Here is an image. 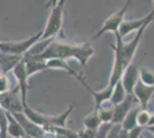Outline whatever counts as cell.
Instances as JSON below:
<instances>
[{
  "label": "cell",
  "mask_w": 154,
  "mask_h": 138,
  "mask_svg": "<svg viewBox=\"0 0 154 138\" xmlns=\"http://www.w3.org/2000/svg\"><path fill=\"white\" fill-rule=\"evenodd\" d=\"M97 130H92V129H88V128H83L81 130L77 131L78 138H94L96 137Z\"/></svg>",
  "instance_id": "obj_31"
},
{
  "label": "cell",
  "mask_w": 154,
  "mask_h": 138,
  "mask_svg": "<svg viewBox=\"0 0 154 138\" xmlns=\"http://www.w3.org/2000/svg\"><path fill=\"white\" fill-rule=\"evenodd\" d=\"M8 91H11L8 76H7L6 74H4V72H0V94L6 93Z\"/></svg>",
  "instance_id": "obj_29"
},
{
  "label": "cell",
  "mask_w": 154,
  "mask_h": 138,
  "mask_svg": "<svg viewBox=\"0 0 154 138\" xmlns=\"http://www.w3.org/2000/svg\"><path fill=\"white\" fill-rule=\"evenodd\" d=\"M153 98H154V94H153Z\"/></svg>",
  "instance_id": "obj_39"
},
{
  "label": "cell",
  "mask_w": 154,
  "mask_h": 138,
  "mask_svg": "<svg viewBox=\"0 0 154 138\" xmlns=\"http://www.w3.org/2000/svg\"><path fill=\"white\" fill-rule=\"evenodd\" d=\"M13 115L20 122V124L22 125V128H23V130L26 132V135H28V136H31V137H33V138H40L45 133L44 129H43L42 127H39V125H37L36 123H33L32 121H30V120L24 115L23 112L16 113V114H13Z\"/></svg>",
  "instance_id": "obj_15"
},
{
  "label": "cell",
  "mask_w": 154,
  "mask_h": 138,
  "mask_svg": "<svg viewBox=\"0 0 154 138\" xmlns=\"http://www.w3.org/2000/svg\"><path fill=\"white\" fill-rule=\"evenodd\" d=\"M0 137H1V129H0Z\"/></svg>",
  "instance_id": "obj_37"
},
{
  "label": "cell",
  "mask_w": 154,
  "mask_h": 138,
  "mask_svg": "<svg viewBox=\"0 0 154 138\" xmlns=\"http://www.w3.org/2000/svg\"><path fill=\"white\" fill-rule=\"evenodd\" d=\"M140 109V106H137V107H134L130 112L127 114V116L124 118L123 122L121 123L122 124V128L125 129V130H132L134 128L137 127V114Z\"/></svg>",
  "instance_id": "obj_22"
},
{
  "label": "cell",
  "mask_w": 154,
  "mask_h": 138,
  "mask_svg": "<svg viewBox=\"0 0 154 138\" xmlns=\"http://www.w3.org/2000/svg\"><path fill=\"white\" fill-rule=\"evenodd\" d=\"M22 58L23 57L0 51V72H4L7 75L11 70L13 72V69L17 66V63L22 60Z\"/></svg>",
  "instance_id": "obj_17"
},
{
  "label": "cell",
  "mask_w": 154,
  "mask_h": 138,
  "mask_svg": "<svg viewBox=\"0 0 154 138\" xmlns=\"http://www.w3.org/2000/svg\"><path fill=\"white\" fill-rule=\"evenodd\" d=\"M121 130H122V124L121 123H113L110 129H109L107 138H119Z\"/></svg>",
  "instance_id": "obj_30"
},
{
  "label": "cell",
  "mask_w": 154,
  "mask_h": 138,
  "mask_svg": "<svg viewBox=\"0 0 154 138\" xmlns=\"http://www.w3.org/2000/svg\"><path fill=\"white\" fill-rule=\"evenodd\" d=\"M131 4H132V0H127V2L123 5L122 8H120L117 12L113 13L109 17H107L106 20L103 21L101 28L92 37V39H97L99 37H101L103 35H105L106 32H119V29L122 24V22L124 21V15H125V13H127V11H128V8L130 7Z\"/></svg>",
  "instance_id": "obj_4"
},
{
  "label": "cell",
  "mask_w": 154,
  "mask_h": 138,
  "mask_svg": "<svg viewBox=\"0 0 154 138\" xmlns=\"http://www.w3.org/2000/svg\"><path fill=\"white\" fill-rule=\"evenodd\" d=\"M128 93L125 91L124 86H123L122 82L120 81L117 84L113 86V92H112V97H110V101L113 105H117L120 103H122L124 99L127 98Z\"/></svg>",
  "instance_id": "obj_23"
},
{
  "label": "cell",
  "mask_w": 154,
  "mask_h": 138,
  "mask_svg": "<svg viewBox=\"0 0 154 138\" xmlns=\"http://www.w3.org/2000/svg\"><path fill=\"white\" fill-rule=\"evenodd\" d=\"M101 120L99 118V114L97 111H93V112L86 115L85 118H83V127L84 128H88V129H92V130H97L100 125H101Z\"/></svg>",
  "instance_id": "obj_24"
},
{
  "label": "cell",
  "mask_w": 154,
  "mask_h": 138,
  "mask_svg": "<svg viewBox=\"0 0 154 138\" xmlns=\"http://www.w3.org/2000/svg\"><path fill=\"white\" fill-rule=\"evenodd\" d=\"M22 60L26 65V70L29 77H31L32 75H35L37 72L48 69L45 60H43L40 57H37V55H32L29 52H26L23 55Z\"/></svg>",
  "instance_id": "obj_12"
},
{
  "label": "cell",
  "mask_w": 154,
  "mask_h": 138,
  "mask_svg": "<svg viewBox=\"0 0 154 138\" xmlns=\"http://www.w3.org/2000/svg\"><path fill=\"white\" fill-rule=\"evenodd\" d=\"M153 94L154 86L145 85L140 81L137 82V84L134 87V92H132V96L139 103L140 108H147V104L149 103V100L153 98Z\"/></svg>",
  "instance_id": "obj_13"
},
{
  "label": "cell",
  "mask_w": 154,
  "mask_h": 138,
  "mask_svg": "<svg viewBox=\"0 0 154 138\" xmlns=\"http://www.w3.org/2000/svg\"><path fill=\"white\" fill-rule=\"evenodd\" d=\"M129 136H130V131H128V130H125V129H123L120 131V136H119V138H129Z\"/></svg>",
  "instance_id": "obj_33"
},
{
  "label": "cell",
  "mask_w": 154,
  "mask_h": 138,
  "mask_svg": "<svg viewBox=\"0 0 154 138\" xmlns=\"http://www.w3.org/2000/svg\"><path fill=\"white\" fill-rule=\"evenodd\" d=\"M136 104V98L132 94H128L127 98L122 103L114 105V116H113V123H122L124 118L134 107Z\"/></svg>",
  "instance_id": "obj_14"
},
{
  "label": "cell",
  "mask_w": 154,
  "mask_h": 138,
  "mask_svg": "<svg viewBox=\"0 0 154 138\" xmlns=\"http://www.w3.org/2000/svg\"><path fill=\"white\" fill-rule=\"evenodd\" d=\"M140 61L141 58L137 60H132L128 66L125 67V69L123 72L121 82H122L123 86H124L128 94H132L134 87L137 84V82L139 81V63H140Z\"/></svg>",
  "instance_id": "obj_6"
},
{
  "label": "cell",
  "mask_w": 154,
  "mask_h": 138,
  "mask_svg": "<svg viewBox=\"0 0 154 138\" xmlns=\"http://www.w3.org/2000/svg\"><path fill=\"white\" fill-rule=\"evenodd\" d=\"M99 114V118L103 123H113V116H114V105L112 101H106L103 103V106L97 111Z\"/></svg>",
  "instance_id": "obj_21"
},
{
  "label": "cell",
  "mask_w": 154,
  "mask_h": 138,
  "mask_svg": "<svg viewBox=\"0 0 154 138\" xmlns=\"http://www.w3.org/2000/svg\"><path fill=\"white\" fill-rule=\"evenodd\" d=\"M149 125H154V113L152 114V118H151V122H149ZM148 125V127H149Z\"/></svg>",
  "instance_id": "obj_36"
},
{
  "label": "cell",
  "mask_w": 154,
  "mask_h": 138,
  "mask_svg": "<svg viewBox=\"0 0 154 138\" xmlns=\"http://www.w3.org/2000/svg\"><path fill=\"white\" fill-rule=\"evenodd\" d=\"M13 74L15 76V78L17 81V87L20 90V94H21V99L23 101V105L26 104V94H28V91L31 89L30 84L28 83V79H29V76L26 74V65L23 62V60H21L17 66L13 69Z\"/></svg>",
  "instance_id": "obj_10"
},
{
  "label": "cell",
  "mask_w": 154,
  "mask_h": 138,
  "mask_svg": "<svg viewBox=\"0 0 154 138\" xmlns=\"http://www.w3.org/2000/svg\"><path fill=\"white\" fill-rule=\"evenodd\" d=\"M74 109H75V105H71L61 114L50 115V125L48 127H53V128H63V127H66L67 120H68L69 115L72 113Z\"/></svg>",
  "instance_id": "obj_19"
},
{
  "label": "cell",
  "mask_w": 154,
  "mask_h": 138,
  "mask_svg": "<svg viewBox=\"0 0 154 138\" xmlns=\"http://www.w3.org/2000/svg\"><path fill=\"white\" fill-rule=\"evenodd\" d=\"M147 129L154 135V125H149V127H147Z\"/></svg>",
  "instance_id": "obj_34"
},
{
  "label": "cell",
  "mask_w": 154,
  "mask_h": 138,
  "mask_svg": "<svg viewBox=\"0 0 154 138\" xmlns=\"http://www.w3.org/2000/svg\"><path fill=\"white\" fill-rule=\"evenodd\" d=\"M62 26H63V6L57 5L55 7H52L51 13L48 15L46 26L43 30V36L40 39L54 38V36L60 32Z\"/></svg>",
  "instance_id": "obj_5"
},
{
  "label": "cell",
  "mask_w": 154,
  "mask_h": 138,
  "mask_svg": "<svg viewBox=\"0 0 154 138\" xmlns=\"http://www.w3.org/2000/svg\"><path fill=\"white\" fill-rule=\"evenodd\" d=\"M54 138H66L64 136L60 135V133H54Z\"/></svg>",
  "instance_id": "obj_35"
},
{
  "label": "cell",
  "mask_w": 154,
  "mask_h": 138,
  "mask_svg": "<svg viewBox=\"0 0 154 138\" xmlns=\"http://www.w3.org/2000/svg\"><path fill=\"white\" fill-rule=\"evenodd\" d=\"M140 138H145V137H144V136H140Z\"/></svg>",
  "instance_id": "obj_38"
},
{
  "label": "cell",
  "mask_w": 154,
  "mask_h": 138,
  "mask_svg": "<svg viewBox=\"0 0 154 138\" xmlns=\"http://www.w3.org/2000/svg\"><path fill=\"white\" fill-rule=\"evenodd\" d=\"M153 20H154V7H153V9H152L146 16H144V17L137 19V20H124L122 22L121 26H120V29H119L120 37L123 39L125 36H128L129 33L134 32V31L137 32L145 23L152 22Z\"/></svg>",
  "instance_id": "obj_9"
},
{
  "label": "cell",
  "mask_w": 154,
  "mask_h": 138,
  "mask_svg": "<svg viewBox=\"0 0 154 138\" xmlns=\"http://www.w3.org/2000/svg\"><path fill=\"white\" fill-rule=\"evenodd\" d=\"M23 113L26 118L30 121H32L33 123H36L37 125L42 127L43 129L50 125V115L47 114H43L40 112H37L35 109H32L28 104L23 105Z\"/></svg>",
  "instance_id": "obj_16"
},
{
  "label": "cell",
  "mask_w": 154,
  "mask_h": 138,
  "mask_svg": "<svg viewBox=\"0 0 154 138\" xmlns=\"http://www.w3.org/2000/svg\"><path fill=\"white\" fill-rule=\"evenodd\" d=\"M53 129H54V133H60V135L64 136L66 138H78L77 132L68 129L67 127H63V128H53Z\"/></svg>",
  "instance_id": "obj_27"
},
{
  "label": "cell",
  "mask_w": 154,
  "mask_h": 138,
  "mask_svg": "<svg viewBox=\"0 0 154 138\" xmlns=\"http://www.w3.org/2000/svg\"><path fill=\"white\" fill-rule=\"evenodd\" d=\"M153 1H154V0H153Z\"/></svg>",
  "instance_id": "obj_40"
},
{
  "label": "cell",
  "mask_w": 154,
  "mask_h": 138,
  "mask_svg": "<svg viewBox=\"0 0 154 138\" xmlns=\"http://www.w3.org/2000/svg\"><path fill=\"white\" fill-rule=\"evenodd\" d=\"M152 118V113L148 111L147 108H140L137 114V127L140 128H147Z\"/></svg>",
  "instance_id": "obj_26"
},
{
  "label": "cell",
  "mask_w": 154,
  "mask_h": 138,
  "mask_svg": "<svg viewBox=\"0 0 154 138\" xmlns=\"http://www.w3.org/2000/svg\"><path fill=\"white\" fill-rule=\"evenodd\" d=\"M141 132H143V128L136 127L132 130H130V136H129V138H140Z\"/></svg>",
  "instance_id": "obj_32"
},
{
  "label": "cell",
  "mask_w": 154,
  "mask_h": 138,
  "mask_svg": "<svg viewBox=\"0 0 154 138\" xmlns=\"http://www.w3.org/2000/svg\"><path fill=\"white\" fill-rule=\"evenodd\" d=\"M94 54V48L90 43L85 41L81 44H68L58 40H53L44 53L40 55L43 60L50 59H76L82 66H86L90 58Z\"/></svg>",
  "instance_id": "obj_1"
},
{
  "label": "cell",
  "mask_w": 154,
  "mask_h": 138,
  "mask_svg": "<svg viewBox=\"0 0 154 138\" xmlns=\"http://www.w3.org/2000/svg\"><path fill=\"white\" fill-rule=\"evenodd\" d=\"M76 79L84 86V89H85V90L93 97V100H94V111H98V109L103 106V103H106V101H109V100H110L112 92H113V87H112V86L107 85L106 87H103V89H101V90L97 91V90H93V89H92V87L84 81V78L81 76V75H79Z\"/></svg>",
  "instance_id": "obj_8"
},
{
  "label": "cell",
  "mask_w": 154,
  "mask_h": 138,
  "mask_svg": "<svg viewBox=\"0 0 154 138\" xmlns=\"http://www.w3.org/2000/svg\"><path fill=\"white\" fill-rule=\"evenodd\" d=\"M6 112V111H5ZM7 121H8V127H7V132L9 136L13 138H23L26 136V132L23 130L22 125L20 124V122L15 118L13 114L6 112Z\"/></svg>",
  "instance_id": "obj_18"
},
{
  "label": "cell",
  "mask_w": 154,
  "mask_h": 138,
  "mask_svg": "<svg viewBox=\"0 0 154 138\" xmlns=\"http://www.w3.org/2000/svg\"><path fill=\"white\" fill-rule=\"evenodd\" d=\"M139 81L145 85L154 86V70L148 67H141L139 69Z\"/></svg>",
  "instance_id": "obj_25"
},
{
  "label": "cell",
  "mask_w": 154,
  "mask_h": 138,
  "mask_svg": "<svg viewBox=\"0 0 154 138\" xmlns=\"http://www.w3.org/2000/svg\"><path fill=\"white\" fill-rule=\"evenodd\" d=\"M42 36H43V30H40L37 33L28 37L24 40H19V41H13V40L0 41V51L5 53H9V54H14V55L23 57L26 52L30 51V48L38 40H40Z\"/></svg>",
  "instance_id": "obj_3"
},
{
  "label": "cell",
  "mask_w": 154,
  "mask_h": 138,
  "mask_svg": "<svg viewBox=\"0 0 154 138\" xmlns=\"http://www.w3.org/2000/svg\"><path fill=\"white\" fill-rule=\"evenodd\" d=\"M46 65H47V68L48 69H61V70H64L67 72L69 75L74 76L75 78H77L79 76V74H77L76 72H74V69L71 68L68 63H67V60L63 59H50V60H46Z\"/></svg>",
  "instance_id": "obj_20"
},
{
  "label": "cell",
  "mask_w": 154,
  "mask_h": 138,
  "mask_svg": "<svg viewBox=\"0 0 154 138\" xmlns=\"http://www.w3.org/2000/svg\"><path fill=\"white\" fill-rule=\"evenodd\" d=\"M112 124H113L112 122L110 123H101V125L97 129L96 137L94 138H107V135H108V131Z\"/></svg>",
  "instance_id": "obj_28"
},
{
  "label": "cell",
  "mask_w": 154,
  "mask_h": 138,
  "mask_svg": "<svg viewBox=\"0 0 154 138\" xmlns=\"http://www.w3.org/2000/svg\"><path fill=\"white\" fill-rule=\"evenodd\" d=\"M149 23H152V22H147V23H145L144 26H141L140 29L136 32V36L132 38L131 41H129V43H127V44L123 43V46H122L123 59H124V62H125L127 66L134 60L135 53H136V51H137V48H138L139 43H140L141 37H143V35H144V32H145V30L147 29V26H149Z\"/></svg>",
  "instance_id": "obj_11"
},
{
  "label": "cell",
  "mask_w": 154,
  "mask_h": 138,
  "mask_svg": "<svg viewBox=\"0 0 154 138\" xmlns=\"http://www.w3.org/2000/svg\"><path fill=\"white\" fill-rule=\"evenodd\" d=\"M16 89L0 94V106H1V108L6 112L11 113V114L23 112V101L21 99V94H19V96L16 94Z\"/></svg>",
  "instance_id": "obj_7"
},
{
  "label": "cell",
  "mask_w": 154,
  "mask_h": 138,
  "mask_svg": "<svg viewBox=\"0 0 154 138\" xmlns=\"http://www.w3.org/2000/svg\"><path fill=\"white\" fill-rule=\"evenodd\" d=\"M114 35H115L116 44L115 45H112V48L114 51V61H113V67H112V72H110L108 79V85L112 86V87L121 81L123 72H124V69L127 67L125 62H124V59H123V39L120 37V33L119 32L114 33Z\"/></svg>",
  "instance_id": "obj_2"
}]
</instances>
